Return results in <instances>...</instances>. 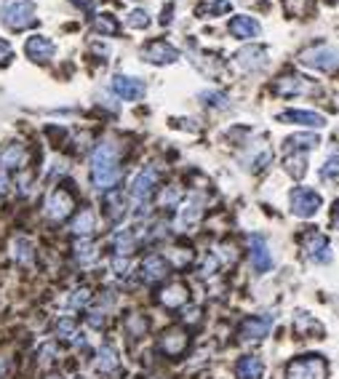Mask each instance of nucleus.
<instances>
[{
  "label": "nucleus",
  "mask_w": 339,
  "mask_h": 379,
  "mask_svg": "<svg viewBox=\"0 0 339 379\" xmlns=\"http://www.w3.org/2000/svg\"><path fill=\"white\" fill-rule=\"evenodd\" d=\"M121 179V152L113 142H102L91 155V182L97 190H110Z\"/></svg>",
  "instance_id": "nucleus-1"
},
{
  "label": "nucleus",
  "mask_w": 339,
  "mask_h": 379,
  "mask_svg": "<svg viewBox=\"0 0 339 379\" xmlns=\"http://www.w3.org/2000/svg\"><path fill=\"white\" fill-rule=\"evenodd\" d=\"M0 19L3 25L14 32H22L38 22L35 16V3L32 0H5L3 8H0Z\"/></svg>",
  "instance_id": "nucleus-2"
},
{
  "label": "nucleus",
  "mask_w": 339,
  "mask_h": 379,
  "mask_svg": "<svg viewBox=\"0 0 339 379\" xmlns=\"http://www.w3.org/2000/svg\"><path fill=\"white\" fill-rule=\"evenodd\" d=\"M326 360L323 355H299L289 360L286 366V379H326Z\"/></svg>",
  "instance_id": "nucleus-3"
},
{
  "label": "nucleus",
  "mask_w": 339,
  "mask_h": 379,
  "mask_svg": "<svg viewBox=\"0 0 339 379\" xmlns=\"http://www.w3.org/2000/svg\"><path fill=\"white\" fill-rule=\"evenodd\" d=\"M155 184H158V171L152 166L142 169L137 177H134V184H131V201H134V208L137 214L142 217L147 214V206H150V198L155 193Z\"/></svg>",
  "instance_id": "nucleus-4"
},
{
  "label": "nucleus",
  "mask_w": 339,
  "mask_h": 379,
  "mask_svg": "<svg viewBox=\"0 0 339 379\" xmlns=\"http://www.w3.org/2000/svg\"><path fill=\"white\" fill-rule=\"evenodd\" d=\"M299 62L310 70H320V73H331L339 67V49L331 46H313V49L302 51Z\"/></svg>",
  "instance_id": "nucleus-5"
},
{
  "label": "nucleus",
  "mask_w": 339,
  "mask_h": 379,
  "mask_svg": "<svg viewBox=\"0 0 339 379\" xmlns=\"http://www.w3.org/2000/svg\"><path fill=\"white\" fill-rule=\"evenodd\" d=\"M302 254H305L310 262H318V265L331 262V246H329L326 235L318 232V230H310L307 235H302Z\"/></svg>",
  "instance_id": "nucleus-6"
},
{
  "label": "nucleus",
  "mask_w": 339,
  "mask_h": 379,
  "mask_svg": "<svg viewBox=\"0 0 339 379\" xmlns=\"http://www.w3.org/2000/svg\"><path fill=\"white\" fill-rule=\"evenodd\" d=\"M320 195L315 193V190H307V187H299V190H294L291 193V211H294V217H299V219H310L318 214V208H320Z\"/></svg>",
  "instance_id": "nucleus-7"
},
{
  "label": "nucleus",
  "mask_w": 339,
  "mask_h": 379,
  "mask_svg": "<svg viewBox=\"0 0 339 379\" xmlns=\"http://www.w3.org/2000/svg\"><path fill=\"white\" fill-rule=\"evenodd\" d=\"M270 329H272V315H251L241 323L238 337L243 342H259L270 334Z\"/></svg>",
  "instance_id": "nucleus-8"
},
{
  "label": "nucleus",
  "mask_w": 339,
  "mask_h": 379,
  "mask_svg": "<svg viewBox=\"0 0 339 379\" xmlns=\"http://www.w3.org/2000/svg\"><path fill=\"white\" fill-rule=\"evenodd\" d=\"M46 208H49L51 219H67V217L73 214V208H75L73 193H70V190H65V187H56V190L49 195Z\"/></svg>",
  "instance_id": "nucleus-9"
},
{
  "label": "nucleus",
  "mask_w": 339,
  "mask_h": 379,
  "mask_svg": "<svg viewBox=\"0 0 339 379\" xmlns=\"http://www.w3.org/2000/svg\"><path fill=\"white\" fill-rule=\"evenodd\" d=\"M142 59L150 62V64H171V62L179 59V51L174 49L171 43H166V40H152V43H147L142 49Z\"/></svg>",
  "instance_id": "nucleus-10"
},
{
  "label": "nucleus",
  "mask_w": 339,
  "mask_h": 379,
  "mask_svg": "<svg viewBox=\"0 0 339 379\" xmlns=\"http://www.w3.org/2000/svg\"><path fill=\"white\" fill-rule=\"evenodd\" d=\"M235 64L243 73H257L267 64V49L262 46H246L235 53Z\"/></svg>",
  "instance_id": "nucleus-11"
},
{
  "label": "nucleus",
  "mask_w": 339,
  "mask_h": 379,
  "mask_svg": "<svg viewBox=\"0 0 339 379\" xmlns=\"http://www.w3.org/2000/svg\"><path fill=\"white\" fill-rule=\"evenodd\" d=\"M113 91L126 101H139L145 97V83H142L139 77L115 75L113 77Z\"/></svg>",
  "instance_id": "nucleus-12"
},
{
  "label": "nucleus",
  "mask_w": 339,
  "mask_h": 379,
  "mask_svg": "<svg viewBox=\"0 0 339 379\" xmlns=\"http://www.w3.org/2000/svg\"><path fill=\"white\" fill-rule=\"evenodd\" d=\"M248 246H251V265L257 273H267L272 267V254L267 249L265 238L259 235H248Z\"/></svg>",
  "instance_id": "nucleus-13"
},
{
  "label": "nucleus",
  "mask_w": 339,
  "mask_h": 379,
  "mask_svg": "<svg viewBox=\"0 0 339 379\" xmlns=\"http://www.w3.org/2000/svg\"><path fill=\"white\" fill-rule=\"evenodd\" d=\"M25 53L32 62H49L56 53V46L51 43L49 38H43V35H32L25 43Z\"/></svg>",
  "instance_id": "nucleus-14"
},
{
  "label": "nucleus",
  "mask_w": 339,
  "mask_h": 379,
  "mask_svg": "<svg viewBox=\"0 0 339 379\" xmlns=\"http://www.w3.org/2000/svg\"><path fill=\"white\" fill-rule=\"evenodd\" d=\"M25 155H27V152H25V145H22V142H11L5 150L0 152V171L11 177V171L22 169V163H25Z\"/></svg>",
  "instance_id": "nucleus-15"
},
{
  "label": "nucleus",
  "mask_w": 339,
  "mask_h": 379,
  "mask_svg": "<svg viewBox=\"0 0 339 379\" xmlns=\"http://www.w3.org/2000/svg\"><path fill=\"white\" fill-rule=\"evenodd\" d=\"M161 350L171 358H176V355H182L187 350V334L182 329H169L163 337H161Z\"/></svg>",
  "instance_id": "nucleus-16"
},
{
  "label": "nucleus",
  "mask_w": 339,
  "mask_h": 379,
  "mask_svg": "<svg viewBox=\"0 0 339 379\" xmlns=\"http://www.w3.org/2000/svg\"><path fill=\"white\" fill-rule=\"evenodd\" d=\"M166 276H169V262H166L163 256L152 254V256H147L145 262H142V278H145L147 283L163 280Z\"/></svg>",
  "instance_id": "nucleus-17"
},
{
  "label": "nucleus",
  "mask_w": 339,
  "mask_h": 379,
  "mask_svg": "<svg viewBox=\"0 0 339 379\" xmlns=\"http://www.w3.org/2000/svg\"><path fill=\"white\" fill-rule=\"evenodd\" d=\"M281 121H283V123H296V126H307V128L326 126V118H323V115H318V112H305V110L281 112Z\"/></svg>",
  "instance_id": "nucleus-18"
},
{
  "label": "nucleus",
  "mask_w": 339,
  "mask_h": 379,
  "mask_svg": "<svg viewBox=\"0 0 339 379\" xmlns=\"http://www.w3.org/2000/svg\"><path fill=\"white\" fill-rule=\"evenodd\" d=\"M310 86H307V80L299 75H281L275 80V94H281V97H296V94H305Z\"/></svg>",
  "instance_id": "nucleus-19"
},
{
  "label": "nucleus",
  "mask_w": 339,
  "mask_h": 379,
  "mask_svg": "<svg viewBox=\"0 0 339 379\" xmlns=\"http://www.w3.org/2000/svg\"><path fill=\"white\" fill-rule=\"evenodd\" d=\"M259 32H262V27H259L257 19H251V16H233V19H230V35H235V38H241V40H246V38H257Z\"/></svg>",
  "instance_id": "nucleus-20"
},
{
  "label": "nucleus",
  "mask_w": 339,
  "mask_h": 379,
  "mask_svg": "<svg viewBox=\"0 0 339 379\" xmlns=\"http://www.w3.org/2000/svg\"><path fill=\"white\" fill-rule=\"evenodd\" d=\"M235 377L262 379L265 377V363H262V358H257V355H246V358H241V363H238V369H235Z\"/></svg>",
  "instance_id": "nucleus-21"
},
{
  "label": "nucleus",
  "mask_w": 339,
  "mask_h": 379,
  "mask_svg": "<svg viewBox=\"0 0 339 379\" xmlns=\"http://www.w3.org/2000/svg\"><path fill=\"white\" fill-rule=\"evenodd\" d=\"M107 219L113 222V225H118L123 222V217H126V198H123L121 190H113V193H107Z\"/></svg>",
  "instance_id": "nucleus-22"
},
{
  "label": "nucleus",
  "mask_w": 339,
  "mask_h": 379,
  "mask_svg": "<svg viewBox=\"0 0 339 379\" xmlns=\"http://www.w3.org/2000/svg\"><path fill=\"white\" fill-rule=\"evenodd\" d=\"M161 302L166 304V307H182V304L187 302V289L182 283H171L169 289L161 294Z\"/></svg>",
  "instance_id": "nucleus-23"
},
{
  "label": "nucleus",
  "mask_w": 339,
  "mask_h": 379,
  "mask_svg": "<svg viewBox=\"0 0 339 379\" xmlns=\"http://www.w3.org/2000/svg\"><path fill=\"white\" fill-rule=\"evenodd\" d=\"M99 371H104V374H113V371H118V366H121V360H118V353H115V347L113 345H104L102 350H99Z\"/></svg>",
  "instance_id": "nucleus-24"
},
{
  "label": "nucleus",
  "mask_w": 339,
  "mask_h": 379,
  "mask_svg": "<svg viewBox=\"0 0 339 379\" xmlns=\"http://www.w3.org/2000/svg\"><path fill=\"white\" fill-rule=\"evenodd\" d=\"M283 166H286V171L294 179H302L307 174V158H305V152H291V155H286Z\"/></svg>",
  "instance_id": "nucleus-25"
},
{
  "label": "nucleus",
  "mask_w": 339,
  "mask_h": 379,
  "mask_svg": "<svg viewBox=\"0 0 339 379\" xmlns=\"http://www.w3.org/2000/svg\"><path fill=\"white\" fill-rule=\"evenodd\" d=\"M179 217H182V225H195L203 217V201L198 195H193L190 201L182 206V214Z\"/></svg>",
  "instance_id": "nucleus-26"
},
{
  "label": "nucleus",
  "mask_w": 339,
  "mask_h": 379,
  "mask_svg": "<svg viewBox=\"0 0 339 379\" xmlns=\"http://www.w3.org/2000/svg\"><path fill=\"white\" fill-rule=\"evenodd\" d=\"M94 222H97V219H94V211L86 208V211H80V217L73 222V232L75 235H80V238H89V235L94 232Z\"/></svg>",
  "instance_id": "nucleus-27"
},
{
  "label": "nucleus",
  "mask_w": 339,
  "mask_h": 379,
  "mask_svg": "<svg viewBox=\"0 0 339 379\" xmlns=\"http://www.w3.org/2000/svg\"><path fill=\"white\" fill-rule=\"evenodd\" d=\"M320 145V139L315 136V134H294V136H289L286 139V147L289 150H299V152H305V147L310 150V147H318Z\"/></svg>",
  "instance_id": "nucleus-28"
},
{
  "label": "nucleus",
  "mask_w": 339,
  "mask_h": 379,
  "mask_svg": "<svg viewBox=\"0 0 339 379\" xmlns=\"http://www.w3.org/2000/svg\"><path fill=\"white\" fill-rule=\"evenodd\" d=\"M313 5L315 0H283V8H286V14L289 16H310L313 14Z\"/></svg>",
  "instance_id": "nucleus-29"
},
{
  "label": "nucleus",
  "mask_w": 339,
  "mask_h": 379,
  "mask_svg": "<svg viewBox=\"0 0 339 379\" xmlns=\"http://www.w3.org/2000/svg\"><path fill=\"white\" fill-rule=\"evenodd\" d=\"M94 29L102 32V35H118L121 25H118V19L113 14H99L97 19H94Z\"/></svg>",
  "instance_id": "nucleus-30"
},
{
  "label": "nucleus",
  "mask_w": 339,
  "mask_h": 379,
  "mask_svg": "<svg viewBox=\"0 0 339 379\" xmlns=\"http://www.w3.org/2000/svg\"><path fill=\"white\" fill-rule=\"evenodd\" d=\"M75 256H78V262L89 265V262H94V259H97V249H94V243H91L89 238H83V241L75 246Z\"/></svg>",
  "instance_id": "nucleus-31"
},
{
  "label": "nucleus",
  "mask_w": 339,
  "mask_h": 379,
  "mask_svg": "<svg viewBox=\"0 0 339 379\" xmlns=\"http://www.w3.org/2000/svg\"><path fill=\"white\" fill-rule=\"evenodd\" d=\"M227 11H230V0H211L198 8L200 16H214V14H227Z\"/></svg>",
  "instance_id": "nucleus-32"
},
{
  "label": "nucleus",
  "mask_w": 339,
  "mask_h": 379,
  "mask_svg": "<svg viewBox=\"0 0 339 379\" xmlns=\"http://www.w3.org/2000/svg\"><path fill=\"white\" fill-rule=\"evenodd\" d=\"M320 177L326 179V182H334V184H337V182H339V155L329 158V160L323 163V169H320Z\"/></svg>",
  "instance_id": "nucleus-33"
},
{
  "label": "nucleus",
  "mask_w": 339,
  "mask_h": 379,
  "mask_svg": "<svg viewBox=\"0 0 339 379\" xmlns=\"http://www.w3.org/2000/svg\"><path fill=\"white\" fill-rule=\"evenodd\" d=\"M126 25L134 27V29H145V27L150 25V16H147V11H142V8H134V11L128 14Z\"/></svg>",
  "instance_id": "nucleus-34"
},
{
  "label": "nucleus",
  "mask_w": 339,
  "mask_h": 379,
  "mask_svg": "<svg viewBox=\"0 0 339 379\" xmlns=\"http://www.w3.org/2000/svg\"><path fill=\"white\" fill-rule=\"evenodd\" d=\"M310 329H313L315 334H320L323 326H320L318 321H313L310 315H296V331H299V334H307Z\"/></svg>",
  "instance_id": "nucleus-35"
},
{
  "label": "nucleus",
  "mask_w": 339,
  "mask_h": 379,
  "mask_svg": "<svg viewBox=\"0 0 339 379\" xmlns=\"http://www.w3.org/2000/svg\"><path fill=\"white\" fill-rule=\"evenodd\" d=\"M200 99H206V104L219 107V110L227 107V97H224V94H217V91H206V94H200Z\"/></svg>",
  "instance_id": "nucleus-36"
},
{
  "label": "nucleus",
  "mask_w": 339,
  "mask_h": 379,
  "mask_svg": "<svg viewBox=\"0 0 339 379\" xmlns=\"http://www.w3.org/2000/svg\"><path fill=\"white\" fill-rule=\"evenodd\" d=\"M147 329V321L145 318H139V315H134V318H128V331L134 334V337H139V334H145Z\"/></svg>",
  "instance_id": "nucleus-37"
},
{
  "label": "nucleus",
  "mask_w": 339,
  "mask_h": 379,
  "mask_svg": "<svg viewBox=\"0 0 339 379\" xmlns=\"http://www.w3.org/2000/svg\"><path fill=\"white\" fill-rule=\"evenodd\" d=\"M59 334H62L65 339H75L78 334H75V323H73V321H67V318H65V321H59Z\"/></svg>",
  "instance_id": "nucleus-38"
},
{
  "label": "nucleus",
  "mask_w": 339,
  "mask_h": 379,
  "mask_svg": "<svg viewBox=\"0 0 339 379\" xmlns=\"http://www.w3.org/2000/svg\"><path fill=\"white\" fill-rule=\"evenodd\" d=\"M86 302H89V291H86V289L75 291V297L70 299V304H73V307H80V304H86Z\"/></svg>",
  "instance_id": "nucleus-39"
},
{
  "label": "nucleus",
  "mask_w": 339,
  "mask_h": 379,
  "mask_svg": "<svg viewBox=\"0 0 339 379\" xmlns=\"http://www.w3.org/2000/svg\"><path fill=\"white\" fill-rule=\"evenodd\" d=\"M8 56H11V46H8V43L0 38V62H5Z\"/></svg>",
  "instance_id": "nucleus-40"
},
{
  "label": "nucleus",
  "mask_w": 339,
  "mask_h": 379,
  "mask_svg": "<svg viewBox=\"0 0 339 379\" xmlns=\"http://www.w3.org/2000/svg\"><path fill=\"white\" fill-rule=\"evenodd\" d=\"M331 228L339 230V201L334 203V214H331Z\"/></svg>",
  "instance_id": "nucleus-41"
},
{
  "label": "nucleus",
  "mask_w": 339,
  "mask_h": 379,
  "mask_svg": "<svg viewBox=\"0 0 339 379\" xmlns=\"http://www.w3.org/2000/svg\"><path fill=\"white\" fill-rule=\"evenodd\" d=\"M329 3H334V5H337V3H339V0H329Z\"/></svg>",
  "instance_id": "nucleus-42"
}]
</instances>
